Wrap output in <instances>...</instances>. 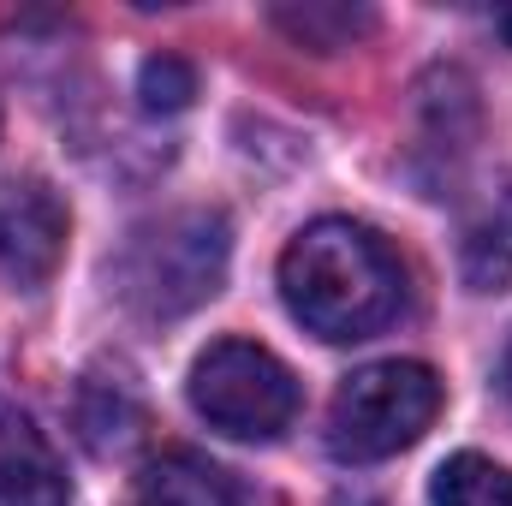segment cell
Listing matches in <instances>:
<instances>
[{
	"label": "cell",
	"instance_id": "7c38bea8",
	"mask_svg": "<svg viewBox=\"0 0 512 506\" xmlns=\"http://www.w3.org/2000/svg\"><path fill=\"white\" fill-rule=\"evenodd\" d=\"M137 96H143L149 114H179V108H191V96H197V72H191L179 54H149L143 72H137Z\"/></svg>",
	"mask_w": 512,
	"mask_h": 506
},
{
	"label": "cell",
	"instance_id": "6da1fadb",
	"mask_svg": "<svg viewBox=\"0 0 512 506\" xmlns=\"http://www.w3.org/2000/svg\"><path fill=\"white\" fill-rule=\"evenodd\" d=\"M280 298L286 310L334 340H370L405 310V268L382 233L358 227V221H310L286 256H280Z\"/></svg>",
	"mask_w": 512,
	"mask_h": 506
},
{
	"label": "cell",
	"instance_id": "9c48e42d",
	"mask_svg": "<svg viewBox=\"0 0 512 506\" xmlns=\"http://www.w3.org/2000/svg\"><path fill=\"white\" fill-rule=\"evenodd\" d=\"M78 435H84V447L90 453H126L131 441H137V429H143V405H137V387H131L126 370H108V364H96L90 376L78 381Z\"/></svg>",
	"mask_w": 512,
	"mask_h": 506
},
{
	"label": "cell",
	"instance_id": "4fadbf2b",
	"mask_svg": "<svg viewBox=\"0 0 512 506\" xmlns=\"http://www.w3.org/2000/svg\"><path fill=\"white\" fill-rule=\"evenodd\" d=\"M501 393H507V405H512V340H507V352H501Z\"/></svg>",
	"mask_w": 512,
	"mask_h": 506
},
{
	"label": "cell",
	"instance_id": "30bf717a",
	"mask_svg": "<svg viewBox=\"0 0 512 506\" xmlns=\"http://www.w3.org/2000/svg\"><path fill=\"white\" fill-rule=\"evenodd\" d=\"M268 18H274V30H286L310 54H340L376 30V12L352 6V0H292V6H274Z\"/></svg>",
	"mask_w": 512,
	"mask_h": 506
},
{
	"label": "cell",
	"instance_id": "ba28073f",
	"mask_svg": "<svg viewBox=\"0 0 512 506\" xmlns=\"http://www.w3.org/2000/svg\"><path fill=\"white\" fill-rule=\"evenodd\" d=\"M459 274L471 292H507L512 286V179L489 185L477 209L459 227Z\"/></svg>",
	"mask_w": 512,
	"mask_h": 506
},
{
	"label": "cell",
	"instance_id": "9a60e30c",
	"mask_svg": "<svg viewBox=\"0 0 512 506\" xmlns=\"http://www.w3.org/2000/svg\"><path fill=\"white\" fill-rule=\"evenodd\" d=\"M340 506H376V501H358V495H352V501H340Z\"/></svg>",
	"mask_w": 512,
	"mask_h": 506
},
{
	"label": "cell",
	"instance_id": "5bb4252c",
	"mask_svg": "<svg viewBox=\"0 0 512 506\" xmlns=\"http://www.w3.org/2000/svg\"><path fill=\"white\" fill-rule=\"evenodd\" d=\"M495 30L507 36V48H512V6H501V12H495Z\"/></svg>",
	"mask_w": 512,
	"mask_h": 506
},
{
	"label": "cell",
	"instance_id": "7a4b0ae2",
	"mask_svg": "<svg viewBox=\"0 0 512 506\" xmlns=\"http://www.w3.org/2000/svg\"><path fill=\"white\" fill-rule=\"evenodd\" d=\"M227 256H233L227 215L179 209V215H161V221L131 233L120 262H114V286L137 316L173 322V316H191L197 304H209L221 292Z\"/></svg>",
	"mask_w": 512,
	"mask_h": 506
},
{
	"label": "cell",
	"instance_id": "52a82bcc",
	"mask_svg": "<svg viewBox=\"0 0 512 506\" xmlns=\"http://www.w3.org/2000/svg\"><path fill=\"white\" fill-rule=\"evenodd\" d=\"M131 506H251V495L215 459H203L191 447H167L161 459L143 465V477L131 489Z\"/></svg>",
	"mask_w": 512,
	"mask_h": 506
},
{
	"label": "cell",
	"instance_id": "277c9868",
	"mask_svg": "<svg viewBox=\"0 0 512 506\" xmlns=\"http://www.w3.org/2000/svg\"><path fill=\"white\" fill-rule=\"evenodd\" d=\"M191 405L233 441H280L298 417V381L256 340H215L191 364Z\"/></svg>",
	"mask_w": 512,
	"mask_h": 506
},
{
	"label": "cell",
	"instance_id": "8fae6325",
	"mask_svg": "<svg viewBox=\"0 0 512 506\" xmlns=\"http://www.w3.org/2000/svg\"><path fill=\"white\" fill-rule=\"evenodd\" d=\"M429 506H512V471L483 453H453L429 483Z\"/></svg>",
	"mask_w": 512,
	"mask_h": 506
},
{
	"label": "cell",
	"instance_id": "5b68a950",
	"mask_svg": "<svg viewBox=\"0 0 512 506\" xmlns=\"http://www.w3.org/2000/svg\"><path fill=\"white\" fill-rule=\"evenodd\" d=\"M66 227H72V215L42 179L12 185L0 197V280H12L24 292L42 286L66 256Z\"/></svg>",
	"mask_w": 512,
	"mask_h": 506
},
{
	"label": "cell",
	"instance_id": "8992f818",
	"mask_svg": "<svg viewBox=\"0 0 512 506\" xmlns=\"http://www.w3.org/2000/svg\"><path fill=\"white\" fill-rule=\"evenodd\" d=\"M72 483L60 471V453L48 435L0 399V506H66Z\"/></svg>",
	"mask_w": 512,
	"mask_h": 506
},
{
	"label": "cell",
	"instance_id": "3957f363",
	"mask_svg": "<svg viewBox=\"0 0 512 506\" xmlns=\"http://www.w3.org/2000/svg\"><path fill=\"white\" fill-rule=\"evenodd\" d=\"M435 411H441V381L429 364H411V358L370 364L346 376V387L328 405V453L346 465L393 459L435 423Z\"/></svg>",
	"mask_w": 512,
	"mask_h": 506
}]
</instances>
